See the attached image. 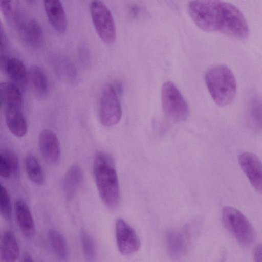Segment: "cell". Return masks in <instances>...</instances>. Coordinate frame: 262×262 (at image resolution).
Instances as JSON below:
<instances>
[{
  "mask_svg": "<svg viewBox=\"0 0 262 262\" xmlns=\"http://www.w3.org/2000/svg\"><path fill=\"white\" fill-rule=\"evenodd\" d=\"M17 223L22 234L28 239L35 234V226L31 212L26 203L21 199L16 200L14 205Z\"/></svg>",
  "mask_w": 262,
  "mask_h": 262,
  "instance_id": "obj_14",
  "label": "cell"
},
{
  "mask_svg": "<svg viewBox=\"0 0 262 262\" xmlns=\"http://www.w3.org/2000/svg\"><path fill=\"white\" fill-rule=\"evenodd\" d=\"M80 238L85 258L88 261H93L96 255V247L93 238L86 231L82 230Z\"/></svg>",
  "mask_w": 262,
  "mask_h": 262,
  "instance_id": "obj_27",
  "label": "cell"
},
{
  "mask_svg": "<svg viewBox=\"0 0 262 262\" xmlns=\"http://www.w3.org/2000/svg\"><path fill=\"white\" fill-rule=\"evenodd\" d=\"M118 250L123 255L135 253L140 247V241L134 230L123 220L118 219L115 225Z\"/></svg>",
  "mask_w": 262,
  "mask_h": 262,
  "instance_id": "obj_9",
  "label": "cell"
},
{
  "mask_svg": "<svg viewBox=\"0 0 262 262\" xmlns=\"http://www.w3.org/2000/svg\"><path fill=\"white\" fill-rule=\"evenodd\" d=\"M92 23L100 39L105 44L113 43L116 38V30L112 14L101 0H92L90 4Z\"/></svg>",
  "mask_w": 262,
  "mask_h": 262,
  "instance_id": "obj_6",
  "label": "cell"
},
{
  "mask_svg": "<svg viewBox=\"0 0 262 262\" xmlns=\"http://www.w3.org/2000/svg\"><path fill=\"white\" fill-rule=\"evenodd\" d=\"M51 63L55 73L62 81L73 83L77 77V71L74 64L68 58L55 55L51 59Z\"/></svg>",
  "mask_w": 262,
  "mask_h": 262,
  "instance_id": "obj_17",
  "label": "cell"
},
{
  "mask_svg": "<svg viewBox=\"0 0 262 262\" xmlns=\"http://www.w3.org/2000/svg\"><path fill=\"white\" fill-rule=\"evenodd\" d=\"M83 179L81 167L72 165L66 172L63 179V189L66 198L71 200L75 195Z\"/></svg>",
  "mask_w": 262,
  "mask_h": 262,
  "instance_id": "obj_20",
  "label": "cell"
},
{
  "mask_svg": "<svg viewBox=\"0 0 262 262\" xmlns=\"http://www.w3.org/2000/svg\"><path fill=\"white\" fill-rule=\"evenodd\" d=\"M205 81L212 99L217 106L225 107L233 101L237 83L233 73L227 66L220 64L210 68L206 73Z\"/></svg>",
  "mask_w": 262,
  "mask_h": 262,
  "instance_id": "obj_3",
  "label": "cell"
},
{
  "mask_svg": "<svg viewBox=\"0 0 262 262\" xmlns=\"http://www.w3.org/2000/svg\"><path fill=\"white\" fill-rule=\"evenodd\" d=\"M48 237L55 253L62 260H66L69 255L67 242L59 231L51 229L48 232Z\"/></svg>",
  "mask_w": 262,
  "mask_h": 262,
  "instance_id": "obj_26",
  "label": "cell"
},
{
  "mask_svg": "<svg viewBox=\"0 0 262 262\" xmlns=\"http://www.w3.org/2000/svg\"><path fill=\"white\" fill-rule=\"evenodd\" d=\"M247 119L251 129L255 133L262 132V98L253 96L249 101Z\"/></svg>",
  "mask_w": 262,
  "mask_h": 262,
  "instance_id": "obj_23",
  "label": "cell"
},
{
  "mask_svg": "<svg viewBox=\"0 0 262 262\" xmlns=\"http://www.w3.org/2000/svg\"><path fill=\"white\" fill-rule=\"evenodd\" d=\"M4 108L5 121L9 130L15 136H24L27 132L28 126L22 108L6 107Z\"/></svg>",
  "mask_w": 262,
  "mask_h": 262,
  "instance_id": "obj_16",
  "label": "cell"
},
{
  "mask_svg": "<svg viewBox=\"0 0 262 262\" xmlns=\"http://www.w3.org/2000/svg\"><path fill=\"white\" fill-rule=\"evenodd\" d=\"M26 1V2H27V3L28 4H33L35 0H25Z\"/></svg>",
  "mask_w": 262,
  "mask_h": 262,
  "instance_id": "obj_33",
  "label": "cell"
},
{
  "mask_svg": "<svg viewBox=\"0 0 262 262\" xmlns=\"http://www.w3.org/2000/svg\"><path fill=\"white\" fill-rule=\"evenodd\" d=\"M223 224L226 229L241 245L247 247L255 241L256 235L252 224L239 210L225 206L222 213Z\"/></svg>",
  "mask_w": 262,
  "mask_h": 262,
  "instance_id": "obj_4",
  "label": "cell"
},
{
  "mask_svg": "<svg viewBox=\"0 0 262 262\" xmlns=\"http://www.w3.org/2000/svg\"><path fill=\"white\" fill-rule=\"evenodd\" d=\"M25 166L27 174L32 182L38 185L44 184L45 179L43 170L34 155L30 154L26 155Z\"/></svg>",
  "mask_w": 262,
  "mask_h": 262,
  "instance_id": "obj_25",
  "label": "cell"
},
{
  "mask_svg": "<svg viewBox=\"0 0 262 262\" xmlns=\"http://www.w3.org/2000/svg\"><path fill=\"white\" fill-rule=\"evenodd\" d=\"M161 103L166 116L173 122L185 121L189 107L182 94L171 81L163 83L161 88Z\"/></svg>",
  "mask_w": 262,
  "mask_h": 262,
  "instance_id": "obj_5",
  "label": "cell"
},
{
  "mask_svg": "<svg viewBox=\"0 0 262 262\" xmlns=\"http://www.w3.org/2000/svg\"><path fill=\"white\" fill-rule=\"evenodd\" d=\"M23 260L24 261H33V260L32 257L28 254H26L23 257Z\"/></svg>",
  "mask_w": 262,
  "mask_h": 262,
  "instance_id": "obj_32",
  "label": "cell"
},
{
  "mask_svg": "<svg viewBox=\"0 0 262 262\" xmlns=\"http://www.w3.org/2000/svg\"><path fill=\"white\" fill-rule=\"evenodd\" d=\"M254 261L262 262V243L257 245L253 251Z\"/></svg>",
  "mask_w": 262,
  "mask_h": 262,
  "instance_id": "obj_31",
  "label": "cell"
},
{
  "mask_svg": "<svg viewBox=\"0 0 262 262\" xmlns=\"http://www.w3.org/2000/svg\"><path fill=\"white\" fill-rule=\"evenodd\" d=\"M188 13L195 25L206 32H215L243 40L249 35L248 24L234 5L222 0H190Z\"/></svg>",
  "mask_w": 262,
  "mask_h": 262,
  "instance_id": "obj_1",
  "label": "cell"
},
{
  "mask_svg": "<svg viewBox=\"0 0 262 262\" xmlns=\"http://www.w3.org/2000/svg\"><path fill=\"white\" fill-rule=\"evenodd\" d=\"M19 174V164L17 157L9 149H4L0 154V175L4 178L11 175L15 177Z\"/></svg>",
  "mask_w": 262,
  "mask_h": 262,
  "instance_id": "obj_22",
  "label": "cell"
},
{
  "mask_svg": "<svg viewBox=\"0 0 262 262\" xmlns=\"http://www.w3.org/2000/svg\"><path fill=\"white\" fill-rule=\"evenodd\" d=\"M168 251L173 257L182 256L186 251L187 242L185 235L176 230L168 231L166 235Z\"/></svg>",
  "mask_w": 262,
  "mask_h": 262,
  "instance_id": "obj_24",
  "label": "cell"
},
{
  "mask_svg": "<svg viewBox=\"0 0 262 262\" xmlns=\"http://www.w3.org/2000/svg\"><path fill=\"white\" fill-rule=\"evenodd\" d=\"M43 4L47 17L52 28L61 34L66 32L68 19L61 0H43Z\"/></svg>",
  "mask_w": 262,
  "mask_h": 262,
  "instance_id": "obj_12",
  "label": "cell"
},
{
  "mask_svg": "<svg viewBox=\"0 0 262 262\" xmlns=\"http://www.w3.org/2000/svg\"><path fill=\"white\" fill-rule=\"evenodd\" d=\"M78 56L81 65L85 68H89L91 63V55L88 49L84 45L78 48Z\"/></svg>",
  "mask_w": 262,
  "mask_h": 262,
  "instance_id": "obj_29",
  "label": "cell"
},
{
  "mask_svg": "<svg viewBox=\"0 0 262 262\" xmlns=\"http://www.w3.org/2000/svg\"><path fill=\"white\" fill-rule=\"evenodd\" d=\"M2 103L4 107L23 108L21 89L11 81L4 82L0 85Z\"/></svg>",
  "mask_w": 262,
  "mask_h": 262,
  "instance_id": "obj_19",
  "label": "cell"
},
{
  "mask_svg": "<svg viewBox=\"0 0 262 262\" xmlns=\"http://www.w3.org/2000/svg\"><path fill=\"white\" fill-rule=\"evenodd\" d=\"M0 9L6 21L17 31L27 20L19 0H0Z\"/></svg>",
  "mask_w": 262,
  "mask_h": 262,
  "instance_id": "obj_15",
  "label": "cell"
},
{
  "mask_svg": "<svg viewBox=\"0 0 262 262\" xmlns=\"http://www.w3.org/2000/svg\"><path fill=\"white\" fill-rule=\"evenodd\" d=\"M28 73L29 80L33 91L39 98H45L48 94V80L43 71L38 66L30 67Z\"/></svg>",
  "mask_w": 262,
  "mask_h": 262,
  "instance_id": "obj_21",
  "label": "cell"
},
{
  "mask_svg": "<svg viewBox=\"0 0 262 262\" xmlns=\"http://www.w3.org/2000/svg\"><path fill=\"white\" fill-rule=\"evenodd\" d=\"M0 212L6 220H10L12 216V206L10 198L6 188L0 185Z\"/></svg>",
  "mask_w": 262,
  "mask_h": 262,
  "instance_id": "obj_28",
  "label": "cell"
},
{
  "mask_svg": "<svg viewBox=\"0 0 262 262\" xmlns=\"http://www.w3.org/2000/svg\"><path fill=\"white\" fill-rule=\"evenodd\" d=\"M93 174L103 203L109 209L116 208L119 202V186L114 161L110 154L101 151L96 153Z\"/></svg>",
  "mask_w": 262,
  "mask_h": 262,
  "instance_id": "obj_2",
  "label": "cell"
},
{
  "mask_svg": "<svg viewBox=\"0 0 262 262\" xmlns=\"http://www.w3.org/2000/svg\"><path fill=\"white\" fill-rule=\"evenodd\" d=\"M99 120L102 125L112 127L122 116V108L117 92L111 84L105 86L101 94L98 107Z\"/></svg>",
  "mask_w": 262,
  "mask_h": 262,
  "instance_id": "obj_7",
  "label": "cell"
},
{
  "mask_svg": "<svg viewBox=\"0 0 262 262\" xmlns=\"http://www.w3.org/2000/svg\"><path fill=\"white\" fill-rule=\"evenodd\" d=\"M40 152L46 161L51 164H58L60 160V146L56 134L52 130L44 129L38 137Z\"/></svg>",
  "mask_w": 262,
  "mask_h": 262,
  "instance_id": "obj_10",
  "label": "cell"
},
{
  "mask_svg": "<svg viewBox=\"0 0 262 262\" xmlns=\"http://www.w3.org/2000/svg\"><path fill=\"white\" fill-rule=\"evenodd\" d=\"M239 164L251 185L262 194V161L254 154L245 151L238 157Z\"/></svg>",
  "mask_w": 262,
  "mask_h": 262,
  "instance_id": "obj_8",
  "label": "cell"
},
{
  "mask_svg": "<svg viewBox=\"0 0 262 262\" xmlns=\"http://www.w3.org/2000/svg\"><path fill=\"white\" fill-rule=\"evenodd\" d=\"M0 36H1V55L5 54V52L8 48L9 41L7 36L4 30L3 25L1 23L0 27Z\"/></svg>",
  "mask_w": 262,
  "mask_h": 262,
  "instance_id": "obj_30",
  "label": "cell"
},
{
  "mask_svg": "<svg viewBox=\"0 0 262 262\" xmlns=\"http://www.w3.org/2000/svg\"><path fill=\"white\" fill-rule=\"evenodd\" d=\"M1 67L11 82L25 90L28 81V73L21 60L16 57L1 56Z\"/></svg>",
  "mask_w": 262,
  "mask_h": 262,
  "instance_id": "obj_11",
  "label": "cell"
},
{
  "mask_svg": "<svg viewBox=\"0 0 262 262\" xmlns=\"http://www.w3.org/2000/svg\"><path fill=\"white\" fill-rule=\"evenodd\" d=\"M17 32L21 41L27 46L37 48L43 42V33L39 23L34 19L26 20Z\"/></svg>",
  "mask_w": 262,
  "mask_h": 262,
  "instance_id": "obj_13",
  "label": "cell"
},
{
  "mask_svg": "<svg viewBox=\"0 0 262 262\" xmlns=\"http://www.w3.org/2000/svg\"><path fill=\"white\" fill-rule=\"evenodd\" d=\"M19 256V248L16 237L10 230L2 235L0 247V260L4 262L16 261Z\"/></svg>",
  "mask_w": 262,
  "mask_h": 262,
  "instance_id": "obj_18",
  "label": "cell"
}]
</instances>
